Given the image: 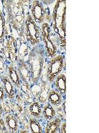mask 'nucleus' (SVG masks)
<instances>
[{
	"label": "nucleus",
	"instance_id": "nucleus-23",
	"mask_svg": "<svg viewBox=\"0 0 99 133\" xmlns=\"http://www.w3.org/2000/svg\"><path fill=\"white\" fill-rule=\"evenodd\" d=\"M62 111H63V115L65 116L66 115V101L65 100H64L63 101V103H62Z\"/></svg>",
	"mask_w": 99,
	"mask_h": 133
},
{
	"label": "nucleus",
	"instance_id": "nucleus-20",
	"mask_svg": "<svg viewBox=\"0 0 99 133\" xmlns=\"http://www.w3.org/2000/svg\"><path fill=\"white\" fill-rule=\"evenodd\" d=\"M6 97L7 95L5 91L4 87L3 85H0V101H3Z\"/></svg>",
	"mask_w": 99,
	"mask_h": 133
},
{
	"label": "nucleus",
	"instance_id": "nucleus-24",
	"mask_svg": "<svg viewBox=\"0 0 99 133\" xmlns=\"http://www.w3.org/2000/svg\"><path fill=\"white\" fill-rule=\"evenodd\" d=\"M3 113H4V110H3V107L2 106V103L0 101V118H2L3 117Z\"/></svg>",
	"mask_w": 99,
	"mask_h": 133
},
{
	"label": "nucleus",
	"instance_id": "nucleus-16",
	"mask_svg": "<svg viewBox=\"0 0 99 133\" xmlns=\"http://www.w3.org/2000/svg\"><path fill=\"white\" fill-rule=\"evenodd\" d=\"M29 110L30 116L34 118L40 119L42 117V108L40 103L38 101H34L30 103L29 105Z\"/></svg>",
	"mask_w": 99,
	"mask_h": 133
},
{
	"label": "nucleus",
	"instance_id": "nucleus-2",
	"mask_svg": "<svg viewBox=\"0 0 99 133\" xmlns=\"http://www.w3.org/2000/svg\"><path fill=\"white\" fill-rule=\"evenodd\" d=\"M45 49L42 43L32 47L27 62L31 74V83L37 84L41 79L45 61Z\"/></svg>",
	"mask_w": 99,
	"mask_h": 133
},
{
	"label": "nucleus",
	"instance_id": "nucleus-10",
	"mask_svg": "<svg viewBox=\"0 0 99 133\" xmlns=\"http://www.w3.org/2000/svg\"><path fill=\"white\" fill-rule=\"evenodd\" d=\"M4 120L8 132L11 133H15L18 132V119L15 115L11 113H7L5 116Z\"/></svg>",
	"mask_w": 99,
	"mask_h": 133
},
{
	"label": "nucleus",
	"instance_id": "nucleus-14",
	"mask_svg": "<svg viewBox=\"0 0 99 133\" xmlns=\"http://www.w3.org/2000/svg\"><path fill=\"white\" fill-rule=\"evenodd\" d=\"M61 123H62V120L60 119V117L56 116L53 120L47 122L44 132L46 133L59 132Z\"/></svg>",
	"mask_w": 99,
	"mask_h": 133
},
{
	"label": "nucleus",
	"instance_id": "nucleus-5",
	"mask_svg": "<svg viewBox=\"0 0 99 133\" xmlns=\"http://www.w3.org/2000/svg\"><path fill=\"white\" fill-rule=\"evenodd\" d=\"M65 66V56L62 54H57L50 59L48 65L46 72L47 81L50 83H54L56 77L62 73Z\"/></svg>",
	"mask_w": 99,
	"mask_h": 133
},
{
	"label": "nucleus",
	"instance_id": "nucleus-22",
	"mask_svg": "<svg viewBox=\"0 0 99 133\" xmlns=\"http://www.w3.org/2000/svg\"><path fill=\"white\" fill-rule=\"evenodd\" d=\"M66 122L61 123V125L60 127V130L59 132L60 133H65L66 132Z\"/></svg>",
	"mask_w": 99,
	"mask_h": 133
},
{
	"label": "nucleus",
	"instance_id": "nucleus-17",
	"mask_svg": "<svg viewBox=\"0 0 99 133\" xmlns=\"http://www.w3.org/2000/svg\"><path fill=\"white\" fill-rule=\"evenodd\" d=\"M16 43H15V40L13 38L11 37L9 39H7V43L6 50L7 51L8 54H9V58H10L11 61H13L14 59L16 57V53H17V50L16 49Z\"/></svg>",
	"mask_w": 99,
	"mask_h": 133
},
{
	"label": "nucleus",
	"instance_id": "nucleus-8",
	"mask_svg": "<svg viewBox=\"0 0 99 133\" xmlns=\"http://www.w3.org/2000/svg\"><path fill=\"white\" fill-rule=\"evenodd\" d=\"M65 100L63 96L56 89H50L48 97V102L54 107H59L62 105L63 101Z\"/></svg>",
	"mask_w": 99,
	"mask_h": 133
},
{
	"label": "nucleus",
	"instance_id": "nucleus-18",
	"mask_svg": "<svg viewBox=\"0 0 99 133\" xmlns=\"http://www.w3.org/2000/svg\"><path fill=\"white\" fill-rule=\"evenodd\" d=\"M29 124L30 130L32 133H42L44 130L42 124L40 123L38 119L30 116L29 120Z\"/></svg>",
	"mask_w": 99,
	"mask_h": 133
},
{
	"label": "nucleus",
	"instance_id": "nucleus-11",
	"mask_svg": "<svg viewBox=\"0 0 99 133\" xmlns=\"http://www.w3.org/2000/svg\"><path fill=\"white\" fill-rule=\"evenodd\" d=\"M2 81L5 91L6 93L7 97L9 99L13 100L15 98V86L11 81L9 77L5 75H2Z\"/></svg>",
	"mask_w": 99,
	"mask_h": 133
},
{
	"label": "nucleus",
	"instance_id": "nucleus-6",
	"mask_svg": "<svg viewBox=\"0 0 99 133\" xmlns=\"http://www.w3.org/2000/svg\"><path fill=\"white\" fill-rule=\"evenodd\" d=\"M30 15L35 23L41 25L44 22L46 18V11L44 5L40 1L34 0L30 6Z\"/></svg>",
	"mask_w": 99,
	"mask_h": 133
},
{
	"label": "nucleus",
	"instance_id": "nucleus-25",
	"mask_svg": "<svg viewBox=\"0 0 99 133\" xmlns=\"http://www.w3.org/2000/svg\"></svg>",
	"mask_w": 99,
	"mask_h": 133
},
{
	"label": "nucleus",
	"instance_id": "nucleus-12",
	"mask_svg": "<svg viewBox=\"0 0 99 133\" xmlns=\"http://www.w3.org/2000/svg\"><path fill=\"white\" fill-rule=\"evenodd\" d=\"M56 110L55 107L48 102L46 103L42 107V116L47 122L54 119L56 116Z\"/></svg>",
	"mask_w": 99,
	"mask_h": 133
},
{
	"label": "nucleus",
	"instance_id": "nucleus-15",
	"mask_svg": "<svg viewBox=\"0 0 99 133\" xmlns=\"http://www.w3.org/2000/svg\"><path fill=\"white\" fill-rule=\"evenodd\" d=\"M50 90V84L48 81L43 83L40 90L39 92L36 96L38 98V101L40 103H45L48 100V94Z\"/></svg>",
	"mask_w": 99,
	"mask_h": 133
},
{
	"label": "nucleus",
	"instance_id": "nucleus-3",
	"mask_svg": "<svg viewBox=\"0 0 99 133\" xmlns=\"http://www.w3.org/2000/svg\"><path fill=\"white\" fill-rule=\"evenodd\" d=\"M23 33L26 41L31 47L41 43L40 27L34 21L30 14H28L25 17Z\"/></svg>",
	"mask_w": 99,
	"mask_h": 133
},
{
	"label": "nucleus",
	"instance_id": "nucleus-13",
	"mask_svg": "<svg viewBox=\"0 0 99 133\" xmlns=\"http://www.w3.org/2000/svg\"><path fill=\"white\" fill-rule=\"evenodd\" d=\"M55 89L63 96L66 95V76L63 73H60L54 81Z\"/></svg>",
	"mask_w": 99,
	"mask_h": 133
},
{
	"label": "nucleus",
	"instance_id": "nucleus-1",
	"mask_svg": "<svg viewBox=\"0 0 99 133\" xmlns=\"http://www.w3.org/2000/svg\"><path fill=\"white\" fill-rule=\"evenodd\" d=\"M66 2L58 0L54 5L52 14V32L59 40L60 45L65 49L66 47Z\"/></svg>",
	"mask_w": 99,
	"mask_h": 133
},
{
	"label": "nucleus",
	"instance_id": "nucleus-9",
	"mask_svg": "<svg viewBox=\"0 0 99 133\" xmlns=\"http://www.w3.org/2000/svg\"><path fill=\"white\" fill-rule=\"evenodd\" d=\"M7 72H8V77L10 79V81L12 82L15 87L17 89H20L23 84V82L21 81L19 75L18 74V72L16 71V69L13 64L11 63L7 66Z\"/></svg>",
	"mask_w": 99,
	"mask_h": 133
},
{
	"label": "nucleus",
	"instance_id": "nucleus-19",
	"mask_svg": "<svg viewBox=\"0 0 99 133\" xmlns=\"http://www.w3.org/2000/svg\"><path fill=\"white\" fill-rule=\"evenodd\" d=\"M5 18L3 12L0 10V44L3 43L5 37Z\"/></svg>",
	"mask_w": 99,
	"mask_h": 133
},
{
	"label": "nucleus",
	"instance_id": "nucleus-4",
	"mask_svg": "<svg viewBox=\"0 0 99 133\" xmlns=\"http://www.w3.org/2000/svg\"><path fill=\"white\" fill-rule=\"evenodd\" d=\"M40 31L41 43L43 44L45 49L46 57L49 59H52L57 55V47L51 37L52 33L51 27L48 23L44 22L41 24Z\"/></svg>",
	"mask_w": 99,
	"mask_h": 133
},
{
	"label": "nucleus",
	"instance_id": "nucleus-21",
	"mask_svg": "<svg viewBox=\"0 0 99 133\" xmlns=\"http://www.w3.org/2000/svg\"><path fill=\"white\" fill-rule=\"evenodd\" d=\"M5 130H7V129L5 123V120L2 118H0V132H5Z\"/></svg>",
	"mask_w": 99,
	"mask_h": 133
},
{
	"label": "nucleus",
	"instance_id": "nucleus-7",
	"mask_svg": "<svg viewBox=\"0 0 99 133\" xmlns=\"http://www.w3.org/2000/svg\"><path fill=\"white\" fill-rule=\"evenodd\" d=\"M16 69L23 83H31V74L27 61L21 58H17Z\"/></svg>",
	"mask_w": 99,
	"mask_h": 133
}]
</instances>
